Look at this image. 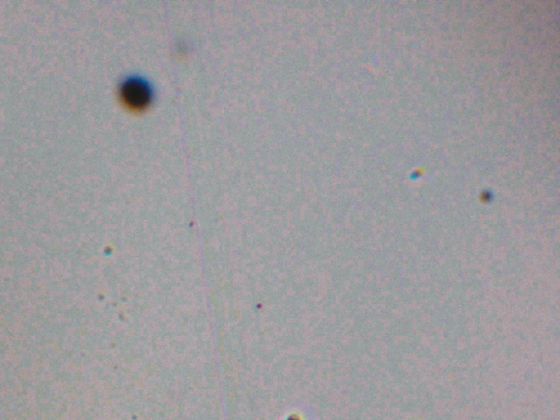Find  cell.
<instances>
[{
  "label": "cell",
  "mask_w": 560,
  "mask_h": 420,
  "mask_svg": "<svg viewBox=\"0 0 560 420\" xmlns=\"http://www.w3.org/2000/svg\"><path fill=\"white\" fill-rule=\"evenodd\" d=\"M119 95L126 107L142 111L154 101V88L146 77L139 73H130L120 83Z\"/></svg>",
  "instance_id": "1"
}]
</instances>
